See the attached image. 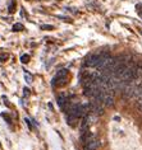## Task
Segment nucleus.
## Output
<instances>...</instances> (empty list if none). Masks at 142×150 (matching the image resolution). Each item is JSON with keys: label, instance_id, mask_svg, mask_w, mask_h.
Instances as JSON below:
<instances>
[{"label": "nucleus", "instance_id": "nucleus-16", "mask_svg": "<svg viewBox=\"0 0 142 150\" xmlns=\"http://www.w3.org/2000/svg\"><path fill=\"white\" fill-rule=\"evenodd\" d=\"M3 99H4V103H5V104H9V102H8V98H5V97H3Z\"/></svg>", "mask_w": 142, "mask_h": 150}, {"label": "nucleus", "instance_id": "nucleus-7", "mask_svg": "<svg viewBox=\"0 0 142 150\" xmlns=\"http://www.w3.org/2000/svg\"><path fill=\"white\" fill-rule=\"evenodd\" d=\"M24 27H23V24H21V23H17V24H14L13 25V31H23Z\"/></svg>", "mask_w": 142, "mask_h": 150}, {"label": "nucleus", "instance_id": "nucleus-6", "mask_svg": "<svg viewBox=\"0 0 142 150\" xmlns=\"http://www.w3.org/2000/svg\"><path fill=\"white\" fill-rule=\"evenodd\" d=\"M65 102H67L65 96H63V94H62V96H59V97H58V104H59V106H60L62 108L64 107V103H65Z\"/></svg>", "mask_w": 142, "mask_h": 150}, {"label": "nucleus", "instance_id": "nucleus-2", "mask_svg": "<svg viewBox=\"0 0 142 150\" xmlns=\"http://www.w3.org/2000/svg\"><path fill=\"white\" fill-rule=\"evenodd\" d=\"M101 59V54H92L90 55L86 60V65L87 66H98V64Z\"/></svg>", "mask_w": 142, "mask_h": 150}, {"label": "nucleus", "instance_id": "nucleus-14", "mask_svg": "<svg viewBox=\"0 0 142 150\" xmlns=\"http://www.w3.org/2000/svg\"><path fill=\"white\" fill-rule=\"evenodd\" d=\"M137 100H138V102H137V107H138V106H141V104H142V97H141V98H138Z\"/></svg>", "mask_w": 142, "mask_h": 150}, {"label": "nucleus", "instance_id": "nucleus-4", "mask_svg": "<svg viewBox=\"0 0 142 150\" xmlns=\"http://www.w3.org/2000/svg\"><path fill=\"white\" fill-rule=\"evenodd\" d=\"M67 74H68V70H65V69H63L60 71H58V74H57V76H55V79L54 81H60L59 83V85H63L64 84V81H65V76H67Z\"/></svg>", "mask_w": 142, "mask_h": 150}, {"label": "nucleus", "instance_id": "nucleus-1", "mask_svg": "<svg viewBox=\"0 0 142 150\" xmlns=\"http://www.w3.org/2000/svg\"><path fill=\"white\" fill-rule=\"evenodd\" d=\"M104 104L100 103V102H91L90 103V111L93 112L95 115H103L104 113Z\"/></svg>", "mask_w": 142, "mask_h": 150}, {"label": "nucleus", "instance_id": "nucleus-3", "mask_svg": "<svg viewBox=\"0 0 142 150\" xmlns=\"http://www.w3.org/2000/svg\"><path fill=\"white\" fill-rule=\"evenodd\" d=\"M99 145H100L99 140L96 137H93L92 140H90L85 144V150H96L99 148Z\"/></svg>", "mask_w": 142, "mask_h": 150}, {"label": "nucleus", "instance_id": "nucleus-15", "mask_svg": "<svg viewBox=\"0 0 142 150\" xmlns=\"http://www.w3.org/2000/svg\"><path fill=\"white\" fill-rule=\"evenodd\" d=\"M23 92H24V96H28V94H29V91H28L27 88H24V91H23Z\"/></svg>", "mask_w": 142, "mask_h": 150}, {"label": "nucleus", "instance_id": "nucleus-10", "mask_svg": "<svg viewBox=\"0 0 142 150\" xmlns=\"http://www.w3.org/2000/svg\"><path fill=\"white\" fill-rule=\"evenodd\" d=\"M136 78H142V67H136Z\"/></svg>", "mask_w": 142, "mask_h": 150}, {"label": "nucleus", "instance_id": "nucleus-8", "mask_svg": "<svg viewBox=\"0 0 142 150\" xmlns=\"http://www.w3.org/2000/svg\"><path fill=\"white\" fill-rule=\"evenodd\" d=\"M24 79L27 83H32V75L31 74H28V73H26L24 74Z\"/></svg>", "mask_w": 142, "mask_h": 150}, {"label": "nucleus", "instance_id": "nucleus-17", "mask_svg": "<svg viewBox=\"0 0 142 150\" xmlns=\"http://www.w3.org/2000/svg\"><path fill=\"white\" fill-rule=\"evenodd\" d=\"M138 110H140V111H142V104H141V106H138Z\"/></svg>", "mask_w": 142, "mask_h": 150}, {"label": "nucleus", "instance_id": "nucleus-11", "mask_svg": "<svg viewBox=\"0 0 142 150\" xmlns=\"http://www.w3.org/2000/svg\"><path fill=\"white\" fill-rule=\"evenodd\" d=\"M6 59H8V55H0V60L1 61H5Z\"/></svg>", "mask_w": 142, "mask_h": 150}, {"label": "nucleus", "instance_id": "nucleus-5", "mask_svg": "<svg viewBox=\"0 0 142 150\" xmlns=\"http://www.w3.org/2000/svg\"><path fill=\"white\" fill-rule=\"evenodd\" d=\"M142 97V81L138 85H136V88H134V92H133V97L132 98H141Z\"/></svg>", "mask_w": 142, "mask_h": 150}, {"label": "nucleus", "instance_id": "nucleus-13", "mask_svg": "<svg viewBox=\"0 0 142 150\" xmlns=\"http://www.w3.org/2000/svg\"><path fill=\"white\" fill-rule=\"evenodd\" d=\"M14 3H10V5H9V12H14Z\"/></svg>", "mask_w": 142, "mask_h": 150}, {"label": "nucleus", "instance_id": "nucleus-9", "mask_svg": "<svg viewBox=\"0 0 142 150\" xmlns=\"http://www.w3.org/2000/svg\"><path fill=\"white\" fill-rule=\"evenodd\" d=\"M21 61L23 62V64L28 62V61H29V56H28V55H22V56H21Z\"/></svg>", "mask_w": 142, "mask_h": 150}, {"label": "nucleus", "instance_id": "nucleus-12", "mask_svg": "<svg viewBox=\"0 0 142 150\" xmlns=\"http://www.w3.org/2000/svg\"><path fill=\"white\" fill-rule=\"evenodd\" d=\"M42 29H53V25H41Z\"/></svg>", "mask_w": 142, "mask_h": 150}]
</instances>
